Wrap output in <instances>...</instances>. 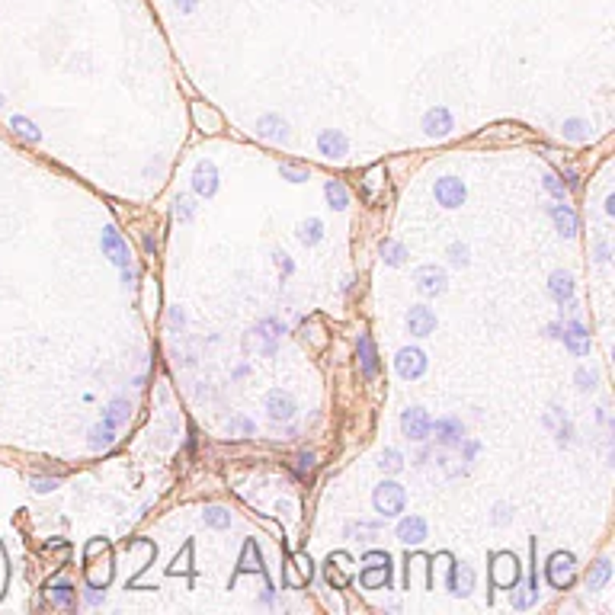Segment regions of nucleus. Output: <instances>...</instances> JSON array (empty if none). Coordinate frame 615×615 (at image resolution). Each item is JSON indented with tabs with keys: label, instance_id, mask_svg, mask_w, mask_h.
Wrapping results in <instances>:
<instances>
[{
	"label": "nucleus",
	"instance_id": "f8f14e48",
	"mask_svg": "<svg viewBox=\"0 0 615 615\" xmlns=\"http://www.w3.org/2000/svg\"><path fill=\"white\" fill-rule=\"evenodd\" d=\"M423 132L430 135V138H442V135H449V132H452V116H449V109H446V106L430 109V112L423 116Z\"/></svg>",
	"mask_w": 615,
	"mask_h": 615
},
{
	"label": "nucleus",
	"instance_id": "a19ab883",
	"mask_svg": "<svg viewBox=\"0 0 615 615\" xmlns=\"http://www.w3.org/2000/svg\"><path fill=\"white\" fill-rule=\"evenodd\" d=\"M231 430H241V432H253V423H250V420H241V416H237V420H231Z\"/></svg>",
	"mask_w": 615,
	"mask_h": 615
},
{
	"label": "nucleus",
	"instance_id": "37998d69",
	"mask_svg": "<svg viewBox=\"0 0 615 615\" xmlns=\"http://www.w3.org/2000/svg\"><path fill=\"white\" fill-rule=\"evenodd\" d=\"M378 176H382V167H372V170H369V189L378 186Z\"/></svg>",
	"mask_w": 615,
	"mask_h": 615
},
{
	"label": "nucleus",
	"instance_id": "e433bc0d",
	"mask_svg": "<svg viewBox=\"0 0 615 615\" xmlns=\"http://www.w3.org/2000/svg\"><path fill=\"white\" fill-rule=\"evenodd\" d=\"M545 186H548V192H551V196H557V199H564V186L557 183L555 176H545Z\"/></svg>",
	"mask_w": 615,
	"mask_h": 615
},
{
	"label": "nucleus",
	"instance_id": "79ce46f5",
	"mask_svg": "<svg viewBox=\"0 0 615 615\" xmlns=\"http://www.w3.org/2000/svg\"><path fill=\"white\" fill-rule=\"evenodd\" d=\"M176 212H180V215H183L186 221H189V215H192V208H189V199H180V202H176Z\"/></svg>",
	"mask_w": 615,
	"mask_h": 615
},
{
	"label": "nucleus",
	"instance_id": "f257e3e1",
	"mask_svg": "<svg viewBox=\"0 0 615 615\" xmlns=\"http://www.w3.org/2000/svg\"><path fill=\"white\" fill-rule=\"evenodd\" d=\"M375 509L382 516H398L404 509V487L398 481H385L375 487V497H372Z\"/></svg>",
	"mask_w": 615,
	"mask_h": 615
},
{
	"label": "nucleus",
	"instance_id": "cd10ccee",
	"mask_svg": "<svg viewBox=\"0 0 615 615\" xmlns=\"http://www.w3.org/2000/svg\"><path fill=\"white\" fill-rule=\"evenodd\" d=\"M10 125H13V132H17L19 138H26V142H33V144H35V142L42 138L39 128H35V125L29 122V119H23V116H13V122H10Z\"/></svg>",
	"mask_w": 615,
	"mask_h": 615
},
{
	"label": "nucleus",
	"instance_id": "0eeeda50",
	"mask_svg": "<svg viewBox=\"0 0 615 615\" xmlns=\"http://www.w3.org/2000/svg\"><path fill=\"white\" fill-rule=\"evenodd\" d=\"M317 151H321L324 158H330V160H340V158H346V151H349V144H346V135H343V132H337V128H327V132H321V135H317Z\"/></svg>",
	"mask_w": 615,
	"mask_h": 615
},
{
	"label": "nucleus",
	"instance_id": "423d86ee",
	"mask_svg": "<svg viewBox=\"0 0 615 615\" xmlns=\"http://www.w3.org/2000/svg\"><path fill=\"white\" fill-rule=\"evenodd\" d=\"M548 580L551 587H557V590H564V587H571V580H574V555H555L548 561Z\"/></svg>",
	"mask_w": 615,
	"mask_h": 615
},
{
	"label": "nucleus",
	"instance_id": "39448f33",
	"mask_svg": "<svg viewBox=\"0 0 615 615\" xmlns=\"http://www.w3.org/2000/svg\"><path fill=\"white\" fill-rule=\"evenodd\" d=\"M436 202L446 208H458L465 202V183L455 180V176H442L436 180Z\"/></svg>",
	"mask_w": 615,
	"mask_h": 615
},
{
	"label": "nucleus",
	"instance_id": "b1692460",
	"mask_svg": "<svg viewBox=\"0 0 615 615\" xmlns=\"http://www.w3.org/2000/svg\"><path fill=\"white\" fill-rule=\"evenodd\" d=\"M548 292L555 295L557 301H567L571 295H574V283H571V276H567V273H555V276H551Z\"/></svg>",
	"mask_w": 615,
	"mask_h": 615
},
{
	"label": "nucleus",
	"instance_id": "9d476101",
	"mask_svg": "<svg viewBox=\"0 0 615 615\" xmlns=\"http://www.w3.org/2000/svg\"><path fill=\"white\" fill-rule=\"evenodd\" d=\"M192 189L199 192V196H215L218 189V170L212 160H199V167H196V174H192Z\"/></svg>",
	"mask_w": 615,
	"mask_h": 615
},
{
	"label": "nucleus",
	"instance_id": "2eb2a0df",
	"mask_svg": "<svg viewBox=\"0 0 615 615\" xmlns=\"http://www.w3.org/2000/svg\"><path fill=\"white\" fill-rule=\"evenodd\" d=\"M430 430H436V439L446 442V446H452V442H462L465 436H462V423H458L455 416H442V420H436V423L430 426Z\"/></svg>",
	"mask_w": 615,
	"mask_h": 615
},
{
	"label": "nucleus",
	"instance_id": "ddd939ff",
	"mask_svg": "<svg viewBox=\"0 0 615 615\" xmlns=\"http://www.w3.org/2000/svg\"><path fill=\"white\" fill-rule=\"evenodd\" d=\"M398 539L404 541V545H420V541L426 539V523L420 516H404L398 523Z\"/></svg>",
	"mask_w": 615,
	"mask_h": 615
},
{
	"label": "nucleus",
	"instance_id": "5701e85b",
	"mask_svg": "<svg viewBox=\"0 0 615 615\" xmlns=\"http://www.w3.org/2000/svg\"><path fill=\"white\" fill-rule=\"evenodd\" d=\"M391 561V557H388ZM388 561H385L382 567H375V571H366V574H362V583H366L369 590H378V587H388L391 583V564Z\"/></svg>",
	"mask_w": 615,
	"mask_h": 615
},
{
	"label": "nucleus",
	"instance_id": "58836bf2",
	"mask_svg": "<svg viewBox=\"0 0 615 615\" xmlns=\"http://www.w3.org/2000/svg\"><path fill=\"white\" fill-rule=\"evenodd\" d=\"M311 465H314V455L311 452H298V471H311Z\"/></svg>",
	"mask_w": 615,
	"mask_h": 615
},
{
	"label": "nucleus",
	"instance_id": "4be33fe9",
	"mask_svg": "<svg viewBox=\"0 0 615 615\" xmlns=\"http://www.w3.org/2000/svg\"><path fill=\"white\" fill-rule=\"evenodd\" d=\"M609 574H612V564H609L606 557H603V561H596V564H593V571L587 574V590H603V583L609 580Z\"/></svg>",
	"mask_w": 615,
	"mask_h": 615
},
{
	"label": "nucleus",
	"instance_id": "473e14b6",
	"mask_svg": "<svg viewBox=\"0 0 615 615\" xmlns=\"http://www.w3.org/2000/svg\"><path fill=\"white\" fill-rule=\"evenodd\" d=\"M93 446H96V449H106V446H112V426H96V430H93Z\"/></svg>",
	"mask_w": 615,
	"mask_h": 615
},
{
	"label": "nucleus",
	"instance_id": "f03ea898",
	"mask_svg": "<svg viewBox=\"0 0 615 615\" xmlns=\"http://www.w3.org/2000/svg\"><path fill=\"white\" fill-rule=\"evenodd\" d=\"M491 577H494V583H497L500 590H513L516 580H519V561H516V555H509V551H500V555L494 557Z\"/></svg>",
	"mask_w": 615,
	"mask_h": 615
},
{
	"label": "nucleus",
	"instance_id": "4c0bfd02",
	"mask_svg": "<svg viewBox=\"0 0 615 615\" xmlns=\"http://www.w3.org/2000/svg\"><path fill=\"white\" fill-rule=\"evenodd\" d=\"M35 491L39 494H49V491H55V487H58V481H49V478H35Z\"/></svg>",
	"mask_w": 615,
	"mask_h": 615
},
{
	"label": "nucleus",
	"instance_id": "393cba45",
	"mask_svg": "<svg viewBox=\"0 0 615 615\" xmlns=\"http://www.w3.org/2000/svg\"><path fill=\"white\" fill-rule=\"evenodd\" d=\"M301 244H308V247H314L317 241H321V237H324V225H321V221H317V218H308L305 225H301Z\"/></svg>",
	"mask_w": 615,
	"mask_h": 615
},
{
	"label": "nucleus",
	"instance_id": "a18cd8bd",
	"mask_svg": "<svg viewBox=\"0 0 615 615\" xmlns=\"http://www.w3.org/2000/svg\"><path fill=\"white\" fill-rule=\"evenodd\" d=\"M0 103H3V96H0Z\"/></svg>",
	"mask_w": 615,
	"mask_h": 615
},
{
	"label": "nucleus",
	"instance_id": "4468645a",
	"mask_svg": "<svg viewBox=\"0 0 615 615\" xmlns=\"http://www.w3.org/2000/svg\"><path fill=\"white\" fill-rule=\"evenodd\" d=\"M267 407H269V416H273V420H292V416H295V401H292V394H285V391H269Z\"/></svg>",
	"mask_w": 615,
	"mask_h": 615
},
{
	"label": "nucleus",
	"instance_id": "c756f323",
	"mask_svg": "<svg viewBox=\"0 0 615 615\" xmlns=\"http://www.w3.org/2000/svg\"><path fill=\"white\" fill-rule=\"evenodd\" d=\"M378 465H382V471H401L404 468V458H401V452L398 449H385L382 452V458H378Z\"/></svg>",
	"mask_w": 615,
	"mask_h": 615
},
{
	"label": "nucleus",
	"instance_id": "aec40b11",
	"mask_svg": "<svg viewBox=\"0 0 615 615\" xmlns=\"http://www.w3.org/2000/svg\"><path fill=\"white\" fill-rule=\"evenodd\" d=\"M551 218H555L557 231L564 234V237L577 234V215H574V212H571L567 205H551Z\"/></svg>",
	"mask_w": 615,
	"mask_h": 615
},
{
	"label": "nucleus",
	"instance_id": "20e7f679",
	"mask_svg": "<svg viewBox=\"0 0 615 615\" xmlns=\"http://www.w3.org/2000/svg\"><path fill=\"white\" fill-rule=\"evenodd\" d=\"M430 426H432V420L423 407H410V410H404V416H401V430H404L407 439L423 442L426 436H430Z\"/></svg>",
	"mask_w": 615,
	"mask_h": 615
},
{
	"label": "nucleus",
	"instance_id": "bb28decb",
	"mask_svg": "<svg viewBox=\"0 0 615 615\" xmlns=\"http://www.w3.org/2000/svg\"><path fill=\"white\" fill-rule=\"evenodd\" d=\"M128 414H132V407H128V401H116L112 407H109V414H106V426H122V423H128Z\"/></svg>",
	"mask_w": 615,
	"mask_h": 615
},
{
	"label": "nucleus",
	"instance_id": "c85d7f7f",
	"mask_svg": "<svg viewBox=\"0 0 615 615\" xmlns=\"http://www.w3.org/2000/svg\"><path fill=\"white\" fill-rule=\"evenodd\" d=\"M205 525H212V529H228V525H231V513H225L221 507H208L205 509Z\"/></svg>",
	"mask_w": 615,
	"mask_h": 615
},
{
	"label": "nucleus",
	"instance_id": "c9c22d12",
	"mask_svg": "<svg viewBox=\"0 0 615 615\" xmlns=\"http://www.w3.org/2000/svg\"><path fill=\"white\" fill-rule=\"evenodd\" d=\"M283 176H289L292 183H305V180H308V170H301V167H289V164H283Z\"/></svg>",
	"mask_w": 615,
	"mask_h": 615
},
{
	"label": "nucleus",
	"instance_id": "a878e982",
	"mask_svg": "<svg viewBox=\"0 0 615 615\" xmlns=\"http://www.w3.org/2000/svg\"><path fill=\"white\" fill-rule=\"evenodd\" d=\"M404 257H407V250L401 247L398 241H385V244H382V260L388 263V267H401V263H404Z\"/></svg>",
	"mask_w": 615,
	"mask_h": 615
},
{
	"label": "nucleus",
	"instance_id": "a211bd4d",
	"mask_svg": "<svg viewBox=\"0 0 615 615\" xmlns=\"http://www.w3.org/2000/svg\"><path fill=\"white\" fill-rule=\"evenodd\" d=\"M257 132L263 135V138H269V142H285L289 125H285V119H279V116H263L257 122Z\"/></svg>",
	"mask_w": 615,
	"mask_h": 615
},
{
	"label": "nucleus",
	"instance_id": "6ab92c4d",
	"mask_svg": "<svg viewBox=\"0 0 615 615\" xmlns=\"http://www.w3.org/2000/svg\"><path fill=\"white\" fill-rule=\"evenodd\" d=\"M359 359H362L366 378H375V372H378V356H375V346H372V337H369V333H359Z\"/></svg>",
	"mask_w": 615,
	"mask_h": 615
},
{
	"label": "nucleus",
	"instance_id": "dca6fc26",
	"mask_svg": "<svg viewBox=\"0 0 615 615\" xmlns=\"http://www.w3.org/2000/svg\"><path fill=\"white\" fill-rule=\"evenodd\" d=\"M561 337H564L567 349H571V353H577V356H587V353H590V340H587V330H583V327L577 324V321H571V324L564 327V333H561Z\"/></svg>",
	"mask_w": 615,
	"mask_h": 615
},
{
	"label": "nucleus",
	"instance_id": "c03bdc74",
	"mask_svg": "<svg viewBox=\"0 0 615 615\" xmlns=\"http://www.w3.org/2000/svg\"><path fill=\"white\" fill-rule=\"evenodd\" d=\"M577 382H580V388H590V385H593V375H587V372L580 369V372H577Z\"/></svg>",
	"mask_w": 615,
	"mask_h": 615
},
{
	"label": "nucleus",
	"instance_id": "1a4fd4ad",
	"mask_svg": "<svg viewBox=\"0 0 615 615\" xmlns=\"http://www.w3.org/2000/svg\"><path fill=\"white\" fill-rule=\"evenodd\" d=\"M416 279V289L423 292V295H442L446 292V273L439 267H420L414 273Z\"/></svg>",
	"mask_w": 615,
	"mask_h": 615
},
{
	"label": "nucleus",
	"instance_id": "f704fd0d",
	"mask_svg": "<svg viewBox=\"0 0 615 615\" xmlns=\"http://www.w3.org/2000/svg\"><path fill=\"white\" fill-rule=\"evenodd\" d=\"M449 260L455 263V267H465V263H468V247H462V244H452V247H449Z\"/></svg>",
	"mask_w": 615,
	"mask_h": 615
},
{
	"label": "nucleus",
	"instance_id": "7ed1b4c3",
	"mask_svg": "<svg viewBox=\"0 0 615 615\" xmlns=\"http://www.w3.org/2000/svg\"><path fill=\"white\" fill-rule=\"evenodd\" d=\"M103 253H106V257L112 260L119 269H128V260H132V253H128V244L122 241V234H119L112 225L103 228Z\"/></svg>",
	"mask_w": 615,
	"mask_h": 615
},
{
	"label": "nucleus",
	"instance_id": "f3484780",
	"mask_svg": "<svg viewBox=\"0 0 615 615\" xmlns=\"http://www.w3.org/2000/svg\"><path fill=\"white\" fill-rule=\"evenodd\" d=\"M250 571H263V557H260V548H257V541L253 539L244 541V555H241V564H237L234 580H237L241 574H250Z\"/></svg>",
	"mask_w": 615,
	"mask_h": 615
},
{
	"label": "nucleus",
	"instance_id": "9b49d317",
	"mask_svg": "<svg viewBox=\"0 0 615 615\" xmlns=\"http://www.w3.org/2000/svg\"><path fill=\"white\" fill-rule=\"evenodd\" d=\"M432 327H436V314H432L426 305H414L407 311V330L414 337H430Z\"/></svg>",
	"mask_w": 615,
	"mask_h": 615
},
{
	"label": "nucleus",
	"instance_id": "72a5a7b5",
	"mask_svg": "<svg viewBox=\"0 0 615 615\" xmlns=\"http://www.w3.org/2000/svg\"><path fill=\"white\" fill-rule=\"evenodd\" d=\"M471 580H474V574H471V567H462V583H452V593H462V596H465V593H471Z\"/></svg>",
	"mask_w": 615,
	"mask_h": 615
},
{
	"label": "nucleus",
	"instance_id": "7c9ffc66",
	"mask_svg": "<svg viewBox=\"0 0 615 615\" xmlns=\"http://www.w3.org/2000/svg\"><path fill=\"white\" fill-rule=\"evenodd\" d=\"M51 603H55V606H71V603H74V590H71L67 583L51 587Z\"/></svg>",
	"mask_w": 615,
	"mask_h": 615
},
{
	"label": "nucleus",
	"instance_id": "ea45409f",
	"mask_svg": "<svg viewBox=\"0 0 615 615\" xmlns=\"http://www.w3.org/2000/svg\"><path fill=\"white\" fill-rule=\"evenodd\" d=\"M174 3H176V10H180V13H192L199 0H174Z\"/></svg>",
	"mask_w": 615,
	"mask_h": 615
},
{
	"label": "nucleus",
	"instance_id": "2f4dec72",
	"mask_svg": "<svg viewBox=\"0 0 615 615\" xmlns=\"http://www.w3.org/2000/svg\"><path fill=\"white\" fill-rule=\"evenodd\" d=\"M564 135H567V138H574V142H583V138H587V122L571 119V122L564 125Z\"/></svg>",
	"mask_w": 615,
	"mask_h": 615
},
{
	"label": "nucleus",
	"instance_id": "6e6552de",
	"mask_svg": "<svg viewBox=\"0 0 615 615\" xmlns=\"http://www.w3.org/2000/svg\"><path fill=\"white\" fill-rule=\"evenodd\" d=\"M398 372L401 378H420L426 372V356L414 346H404L398 353Z\"/></svg>",
	"mask_w": 615,
	"mask_h": 615
},
{
	"label": "nucleus",
	"instance_id": "412c9836",
	"mask_svg": "<svg viewBox=\"0 0 615 615\" xmlns=\"http://www.w3.org/2000/svg\"><path fill=\"white\" fill-rule=\"evenodd\" d=\"M327 192V202H330V208H337V212H343V208L349 205V196H346V186L340 183V180H327L324 186Z\"/></svg>",
	"mask_w": 615,
	"mask_h": 615
}]
</instances>
